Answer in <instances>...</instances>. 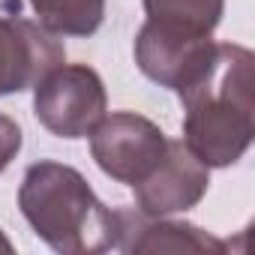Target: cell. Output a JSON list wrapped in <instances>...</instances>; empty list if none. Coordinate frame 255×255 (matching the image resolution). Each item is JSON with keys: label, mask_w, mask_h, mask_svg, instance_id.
<instances>
[{"label": "cell", "mask_w": 255, "mask_h": 255, "mask_svg": "<svg viewBox=\"0 0 255 255\" xmlns=\"http://www.w3.org/2000/svg\"><path fill=\"white\" fill-rule=\"evenodd\" d=\"M255 54L237 42H216L207 63L177 96L183 102V144L207 165L228 168L255 138Z\"/></svg>", "instance_id": "1"}, {"label": "cell", "mask_w": 255, "mask_h": 255, "mask_svg": "<svg viewBox=\"0 0 255 255\" xmlns=\"http://www.w3.org/2000/svg\"><path fill=\"white\" fill-rule=\"evenodd\" d=\"M168 150V138L159 126L135 111L105 114L90 132V156L102 174L117 183H141Z\"/></svg>", "instance_id": "4"}, {"label": "cell", "mask_w": 255, "mask_h": 255, "mask_svg": "<svg viewBox=\"0 0 255 255\" xmlns=\"http://www.w3.org/2000/svg\"><path fill=\"white\" fill-rule=\"evenodd\" d=\"M30 6L54 36H93L105 18V0H30Z\"/></svg>", "instance_id": "9"}, {"label": "cell", "mask_w": 255, "mask_h": 255, "mask_svg": "<svg viewBox=\"0 0 255 255\" xmlns=\"http://www.w3.org/2000/svg\"><path fill=\"white\" fill-rule=\"evenodd\" d=\"M213 36L186 27H171L159 21H144L135 36V63L144 78L159 87L180 90L213 54Z\"/></svg>", "instance_id": "5"}, {"label": "cell", "mask_w": 255, "mask_h": 255, "mask_svg": "<svg viewBox=\"0 0 255 255\" xmlns=\"http://www.w3.org/2000/svg\"><path fill=\"white\" fill-rule=\"evenodd\" d=\"M0 252H3V255H9V252H15V246H12V240L3 234V231H0Z\"/></svg>", "instance_id": "12"}, {"label": "cell", "mask_w": 255, "mask_h": 255, "mask_svg": "<svg viewBox=\"0 0 255 255\" xmlns=\"http://www.w3.org/2000/svg\"><path fill=\"white\" fill-rule=\"evenodd\" d=\"M18 207L36 237L60 255H96L117 243L114 210L99 201L72 165L33 162L18 186Z\"/></svg>", "instance_id": "2"}, {"label": "cell", "mask_w": 255, "mask_h": 255, "mask_svg": "<svg viewBox=\"0 0 255 255\" xmlns=\"http://www.w3.org/2000/svg\"><path fill=\"white\" fill-rule=\"evenodd\" d=\"M117 222V243L114 249L129 255H159V252H195V255H222L225 240L213 237L210 231L177 222L171 216H147L138 207H114Z\"/></svg>", "instance_id": "8"}, {"label": "cell", "mask_w": 255, "mask_h": 255, "mask_svg": "<svg viewBox=\"0 0 255 255\" xmlns=\"http://www.w3.org/2000/svg\"><path fill=\"white\" fill-rule=\"evenodd\" d=\"M150 21L186 27L195 33H210L219 27L225 0H141Z\"/></svg>", "instance_id": "10"}, {"label": "cell", "mask_w": 255, "mask_h": 255, "mask_svg": "<svg viewBox=\"0 0 255 255\" xmlns=\"http://www.w3.org/2000/svg\"><path fill=\"white\" fill-rule=\"evenodd\" d=\"M105 111V84L87 63H60L33 87V114L57 138H87Z\"/></svg>", "instance_id": "3"}, {"label": "cell", "mask_w": 255, "mask_h": 255, "mask_svg": "<svg viewBox=\"0 0 255 255\" xmlns=\"http://www.w3.org/2000/svg\"><path fill=\"white\" fill-rule=\"evenodd\" d=\"M210 186V168L180 141L168 138L165 159L135 183V207L147 216H174L192 210Z\"/></svg>", "instance_id": "7"}, {"label": "cell", "mask_w": 255, "mask_h": 255, "mask_svg": "<svg viewBox=\"0 0 255 255\" xmlns=\"http://www.w3.org/2000/svg\"><path fill=\"white\" fill-rule=\"evenodd\" d=\"M24 135H21V126L9 117V114H0V174H3L12 159L21 153Z\"/></svg>", "instance_id": "11"}, {"label": "cell", "mask_w": 255, "mask_h": 255, "mask_svg": "<svg viewBox=\"0 0 255 255\" xmlns=\"http://www.w3.org/2000/svg\"><path fill=\"white\" fill-rule=\"evenodd\" d=\"M60 63H66L60 36L48 33L39 21L0 15V96L36 87Z\"/></svg>", "instance_id": "6"}]
</instances>
